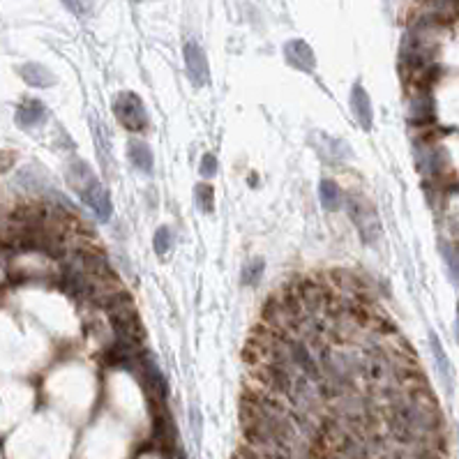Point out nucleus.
<instances>
[{
  "instance_id": "dca6fc26",
  "label": "nucleus",
  "mask_w": 459,
  "mask_h": 459,
  "mask_svg": "<svg viewBox=\"0 0 459 459\" xmlns=\"http://www.w3.org/2000/svg\"><path fill=\"white\" fill-rule=\"evenodd\" d=\"M65 5L69 7L72 12H76V14H84V12H88V7H90V0H65Z\"/></svg>"
},
{
  "instance_id": "4468645a",
  "label": "nucleus",
  "mask_w": 459,
  "mask_h": 459,
  "mask_svg": "<svg viewBox=\"0 0 459 459\" xmlns=\"http://www.w3.org/2000/svg\"><path fill=\"white\" fill-rule=\"evenodd\" d=\"M196 203H199V210L203 212H212L215 205V190L210 185H199L196 187Z\"/></svg>"
},
{
  "instance_id": "f03ea898",
  "label": "nucleus",
  "mask_w": 459,
  "mask_h": 459,
  "mask_svg": "<svg viewBox=\"0 0 459 459\" xmlns=\"http://www.w3.org/2000/svg\"><path fill=\"white\" fill-rule=\"evenodd\" d=\"M113 113L123 128L128 132H134V134H143L150 125L148 111H146V106H143L141 97L137 93H120L118 97H115Z\"/></svg>"
},
{
  "instance_id": "f257e3e1",
  "label": "nucleus",
  "mask_w": 459,
  "mask_h": 459,
  "mask_svg": "<svg viewBox=\"0 0 459 459\" xmlns=\"http://www.w3.org/2000/svg\"><path fill=\"white\" fill-rule=\"evenodd\" d=\"M67 183L72 190L76 192L79 199L84 201L102 222L111 217V212H113L111 196L106 192V187L102 185V180L97 178V174L86 164V162H81V159L72 162L67 169Z\"/></svg>"
},
{
  "instance_id": "39448f33",
  "label": "nucleus",
  "mask_w": 459,
  "mask_h": 459,
  "mask_svg": "<svg viewBox=\"0 0 459 459\" xmlns=\"http://www.w3.org/2000/svg\"><path fill=\"white\" fill-rule=\"evenodd\" d=\"M284 58L291 67L300 72H314L317 67V56H314L312 47L305 40H291L284 47Z\"/></svg>"
},
{
  "instance_id": "9d476101",
  "label": "nucleus",
  "mask_w": 459,
  "mask_h": 459,
  "mask_svg": "<svg viewBox=\"0 0 459 459\" xmlns=\"http://www.w3.org/2000/svg\"><path fill=\"white\" fill-rule=\"evenodd\" d=\"M429 341H431V351H434V360H436L438 370H441V374H443L446 388H448V390H453V379H455V374H453V365H450V360H448V356H446V351H443V346H441V341H438V337L434 335V332H431Z\"/></svg>"
},
{
  "instance_id": "1a4fd4ad",
  "label": "nucleus",
  "mask_w": 459,
  "mask_h": 459,
  "mask_svg": "<svg viewBox=\"0 0 459 459\" xmlns=\"http://www.w3.org/2000/svg\"><path fill=\"white\" fill-rule=\"evenodd\" d=\"M128 155H130V162L139 171L143 174H150L152 171V164H155V157H152V150L148 148V143L143 141H130L128 146Z\"/></svg>"
},
{
  "instance_id": "f8f14e48",
  "label": "nucleus",
  "mask_w": 459,
  "mask_h": 459,
  "mask_svg": "<svg viewBox=\"0 0 459 459\" xmlns=\"http://www.w3.org/2000/svg\"><path fill=\"white\" fill-rule=\"evenodd\" d=\"M171 245H174V229H171V227H159L155 231V238H152V247H155V254L164 259L169 254Z\"/></svg>"
},
{
  "instance_id": "7ed1b4c3",
  "label": "nucleus",
  "mask_w": 459,
  "mask_h": 459,
  "mask_svg": "<svg viewBox=\"0 0 459 459\" xmlns=\"http://www.w3.org/2000/svg\"><path fill=\"white\" fill-rule=\"evenodd\" d=\"M346 210L351 222L356 224V229L360 231L365 242L374 245V240H379L381 236V222L379 215L372 208V203H367L363 196H348L346 199Z\"/></svg>"
},
{
  "instance_id": "6e6552de",
  "label": "nucleus",
  "mask_w": 459,
  "mask_h": 459,
  "mask_svg": "<svg viewBox=\"0 0 459 459\" xmlns=\"http://www.w3.org/2000/svg\"><path fill=\"white\" fill-rule=\"evenodd\" d=\"M19 74L26 84L35 88H51L56 84V74L49 67H44L42 62H26L19 67Z\"/></svg>"
},
{
  "instance_id": "ddd939ff",
  "label": "nucleus",
  "mask_w": 459,
  "mask_h": 459,
  "mask_svg": "<svg viewBox=\"0 0 459 459\" xmlns=\"http://www.w3.org/2000/svg\"><path fill=\"white\" fill-rule=\"evenodd\" d=\"M264 268H266V264L261 259L247 261L245 268H242V284H247V286L256 284L261 280V275H264Z\"/></svg>"
},
{
  "instance_id": "2eb2a0df",
  "label": "nucleus",
  "mask_w": 459,
  "mask_h": 459,
  "mask_svg": "<svg viewBox=\"0 0 459 459\" xmlns=\"http://www.w3.org/2000/svg\"><path fill=\"white\" fill-rule=\"evenodd\" d=\"M215 171H217V159H215V155H203L201 157V174L205 178H212Z\"/></svg>"
},
{
  "instance_id": "9b49d317",
  "label": "nucleus",
  "mask_w": 459,
  "mask_h": 459,
  "mask_svg": "<svg viewBox=\"0 0 459 459\" xmlns=\"http://www.w3.org/2000/svg\"><path fill=\"white\" fill-rule=\"evenodd\" d=\"M319 196L326 210H337L341 205V192H339L337 183H332V180H323L319 187Z\"/></svg>"
},
{
  "instance_id": "20e7f679",
  "label": "nucleus",
  "mask_w": 459,
  "mask_h": 459,
  "mask_svg": "<svg viewBox=\"0 0 459 459\" xmlns=\"http://www.w3.org/2000/svg\"><path fill=\"white\" fill-rule=\"evenodd\" d=\"M183 56H185V67L187 74L194 81V86H205L210 81V67H208V58H205L203 49L196 42H185L183 47Z\"/></svg>"
},
{
  "instance_id": "423d86ee",
  "label": "nucleus",
  "mask_w": 459,
  "mask_h": 459,
  "mask_svg": "<svg viewBox=\"0 0 459 459\" xmlns=\"http://www.w3.org/2000/svg\"><path fill=\"white\" fill-rule=\"evenodd\" d=\"M351 109H353L360 128H363L365 132H370L372 125H374V111H372L370 95H367V90L363 86L351 88Z\"/></svg>"
},
{
  "instance_id": "0eeeda50",
  "label": "nucleus",
  "mask_w": 459,
  "mask_h": 459,
  "mask_svg": "<svg viewBox=\"0 0 459 459\" xmlns=\"http://www.w3.org/2000/svg\"><path fill=\"white\" fill-rule=\"evenodd\" d=\"M44 120H47V106L40 100H26L19 104V109H16V123H19V128L23 130L40 128Z\"/></svg>"
}]
</instances>
